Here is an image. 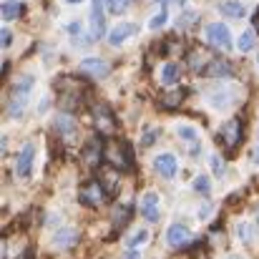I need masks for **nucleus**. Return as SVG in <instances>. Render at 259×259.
Here are the masks:
<instances>
[{"instance_id": "nucleus-1", "label": "nucleus", "mask_w": 259, "mask_h": 259, "mask_svg": "<svg viewBox=\"0 0 259 259\" xmlns=\"http://www.w3.org/2000/svg\"><path fill=\"white\" fill-rule=\"evenodd\" d=\"M103 159L111 169H131L134 166V154H131V146L123 141V144H111L106 146L103 151Z\"/></svg>"}, {"instance_id": "nucleus-2", "label": "nucleus", "mask_w": 259, "mask_h": 259, "mask_svg": "<svg viewBox=\"0 0 259 259\" xmlns=\"http://www.w3.org/2000/svg\"><path fill=\"white\" fill-rule=\"evenodd\" d=\"M206 38H209V43H211L214 48H219V51H229V48H232V33H229V28H227L224 23H211V25L206 28Z\"/></svg>"}, {"instance_id": "nucleus-3", "label": "nucleus", "mask_w": 259, "mask_h": 259, "mask_svg": "<svg viewBox=\"0 0 259 259\" xmlns=\"http://www.w3.org/2000/svg\"><path fill=\"white\" fill-rule=\"evenodd\" d=\"M33 159H35V146L33 144H25L15 159V176L18 179H28L33 171Z\"/></svg>"}, {"instance_id": "nucleus-4", "label": "nucleus", "mask_w": 259, "mask_h": 259, "mask_svg": "<svg viewBox=\"0 0 259 259\" xmlns=\"http://www.w3.org/2000/svg\"><path fill=\"white\" fill-rule=\"evenodd\" d=\"M242 134H244L242 118H232V121H227V123H224V128H222V139H224V144L229 146V151H234V149L239 146Z\"/></svg>"}, {"instance_id": "nucleus-5", "label": "nucleus", "mask_w": 259, "mask_h": 259, "mask_svg": "<svg viewBox=\"0 0 259 259\" xmlns=\"http://www.w3.org/2000/svg\"><path fill=\"white\" fill-rule=\"evenodd\" d=\"M78 196H81V204H83V206H91V209H93V206H98V204L106 199V191H103L101 181H88L86 186L81 189Z\"/></svg>"}, {"instance_id": "nucleus-6", "label": "nucleus", "mask_w": 259, "mask_h": 259, "mask_svg": "<svg viewBox=\"0 0 259 259\" xmlns=\"http://www.w3.org/2000/svg\"><path fill=\"white\" fill-rule=\"evenodd\" d=\"M103 25H106V15H103V0H93L91 5V38H103Z\"/></svg>"}, {"instance_id": "nucleus-7", "label": "nucleus", "mask_w": 259, "mask_h": 259, "mask_svg": "<svg viewBox=\"0 0 259 259\" xmlns=\"http://www.w3.org/2000/svg\"><path fill=\"white\" fill-rule=\"evenodd\" d=\"M154 169H156L159 176H164V179H174L176 171H179L176 156H174V154H159V156L154 159Z\"/></svg>"}, {"instance_id": "nucleus-8", "label": "nucleus", "mask_w": 259, "mask_h": 259, "mask_svg": "<svg viewBox=\"0 0 259 259\" xmlns=\"http://www.w3.org/2000/svg\"><path fill=\"white\" fill-rule=\"evenodd\" d=\"M141 214L146 222H159V194L156 191H146L141 196Z\"/></svg>"}, {"instance_id": "nucleus-9", "label": "nucleus", "mask_w": 259, "mask_h": 259, "mask_svg": "<svg viewBox=\"0 0 259 259\" xmlns=\"http://www.w3.org/2000/svg\"><path fill=\"white\" fill-rule=\"evenodd\" d=\"M189 239H191V234H189V229L184 224H171L169 232H166V242H169V247H174V249L186 247Z\"/></svg>"}, {"instance_id": "nucleus-10", "label": "nucleus", "mask_w": 259, "mask_h": 259, "mask_svg": "<svg viewBox=\"0 0 259 259\" xmlns=\"http://www.w3.org/2000/svg\"><path fill=\"white\" fill-rule=\"evenodd\" d=\"M76 242H78V232L71 229V227H63L53 234V247L56 249H71Z\"/></svg>"}, {"instance_id": "nucleus-11", "label": "nucleus", "mask_w": 259, "mask_h": 259, "mask_svg": "<svg viewBox=\"0 0 259 259\" xmlns=\"http://www.w3.org/2000/svg\"><path fill=\"white\" fill-rule=\"evenodd\" d=\"M131 35H136V25H134V23H121V25H116V28L108 33V43H111V46H121V43L128 40Z\"/></svg>"}, {"instance_id": "nucleus-12", "label": "nucleus", "mask_w": 259, "mask_h": 259, "mask_svg": "<svg viewBox=\"0 0 259 259\" xmlns=\"http://www.w3.org/2000/svg\"><path fill=\"white\" fill-rule=\"evenodd\" d=\"M81 71L96 76V78H103V76H108L111 68H108V63L101 61V58H83V61H81Z\"/></svg>"}, {"instance_id": "nucleus-13", "label": "nucleus", "mask_w": 259, "mask_h": 259, "mask_svg": "<svg viewBox=\"0 0 259 259\" xmlns=\"http://www.w3.org/2000/svg\"><path fill=\"white\" fill-rule=\"evenodd\" d=\"M96 123H98V128L101 131H106V134H111L113 128H116V118H113V113H111V108L108 106H96Z\"/></svg>"}, {"instance_id": "nucleus-14", "label": "nucleus", "mask_w": 259, "mask_h": 259, "mask_svg": "<svg viewBox=\"0 0 259 259\" xmlns=\"http://www.w3.org/2000/svg\"><path fill=\"white\" fill-rule=\"evenodd\" d=\"M219 13L227 15V18H244L247 5H244L242 0H222V3H219Z\"/></svg>"}, {"instance_id": "nucleus-15", "label": "nucleus", "mask_w": 259, "mask_h": 259, "mask_svg": "<svg viewBox=\"0 0 259 259\" xmlns=\"http://www.w3.org/2000/svg\"><path fill=\"white\" fill-rule=\"evenodd\" d=\"M25 103H28V93L10 91V98H8V113H10V116H20V113L25 111Z\"/></svg>"}, {"instance_id": "nucleus-16", "label": "nucleus", "mask_w": 259, "mask_h": 259, "mask_svg": "<svg viewBox=\"0 0 259 259\" xmlns=\"http://www.w3.org/2000/svg\"><path fill=\"white\" fill-rule=\"evenodd\" d=\"M229 73H232V63H227V61H222V58L211 61V63L204 68V76H209V78H222V76H229Z\"/></svg>"}, {"instance_id": "nucleus-17", "label": "nucleus", "mask_w": 259, "mask_h": 259, "mask_svg": "<svg viewBox=\"0 0 259 259\" xmlns=\"http://www.w3.org/2000/svg\"><path fill=\"white\" fill-rule=\"evenodd\" d=\"M108 166V164H106ZM101 186L106 191V196H113L118 191V174L113 169H103V176H101Z\"/></svg>"}, {"instance_id": "nucleus-18", "label": "nucleus", "mask_w": 259, "mask_h": 259, "mask_svg": "<svg viewBox=\"0 0 259 259\" xmlns=\"http://www.w3.org/2000/svg\"><path fill=\"white\" fill-rule=\"evenodd\" d=\"M3 20L5 23H13V20H18L20 15H23V3H18V0H8V3H3Z\"/></svg>"}, {"instance_id": "nucleus-19", "label": "nucleus", "mask_w": 259, "mask_h": 259, "mask_svg": "<svg viewBox=\"0 0 259 259\" xmlns=\"http://www.w3.org/2000/svg\"><path fill=\"white\" fill-rule=\"evenodd\" d=\"M176 134H179V139H184V141H189V144H191V154H196V151H199V149H196V146H199V131H196V128H191V126H184V123H181V126L176 128Z\"/></svg>"}, {"instance_id": "nucleus-20", "label": "nucleus", "mask_w": 259, "mask_h": 259, "mask_svg": "<svg viewBox=\"0 0 259 259\" xmlns=\"http://www.w3.org/2000/svg\"><path fill=\"white\" fill-rule=\"evenodd\" d=\"M56 128H58V134H63V136H73V131H76L73 116H71V113H61V116H56Z\"/></svg>"}, {"instance_id": "nucleus-21", "label": "nucleus", "mask_w": 259, "mask_h": 259, "mask_svg": "<svg viewBox=\"0 0 259 259\" xmlns=\"http://www.w3.org/2000/svg\"><path fill=\"white\" fill-rule=\"evenodd\" d=\"M103 151H106V149L101 146V141H98V139H93V141L86 146V154H83V156H86V161L91 164V166H96V164H98V159H103Z\"/></svg>"}, {"instance_id": "nucleus-22", "label": "nucleus", "mask_w": 259, "mask_h": 259, "mask_svg": "<svg viewBox=\"0 0 259 259\" xmlns=\"http://www.w3.org/2000/svg\"><path fill=\"white\" fill-rule=\"evenodd\" d=\"M179 81V66L176 63H164L161 68V83L164 86H174Z\"/></svg>"}, {"instance_id": "nucleus-23", "label": "nucleus", "mask_w": 259, "mask_h": 259, "mask_svg": "<svg viewBox=\"0 0 259 259\" xmlns=\"http://www.w3.org/2000/svg\"><path fill=\"white\" fill-rule=\"evenodd\" d=\"M254 46H257V35H254V30H244L242 35H239V51L242 53H249V51H254Z\"/></svg>"}, {"instance_id": "nucleus-24", "label": "nucleus", "mask_w": 259, "mask_h": 259, "mask_svg": "<svg viewBox=\"0 0 259 259\" xmlns=\"http://www.w3.org/2000/svg\"><path fill=\"white\" fill-rule=\"evenodd\" d=\"M237 237H239V242H252L254 237H257V232H254V227L252 224H247V222H242V224H237Z\"/></svg>"}, {"instance_id": "nucleus-25", "label": "nucleus", "mask_w": 259, "mask_h": 259, "mask_svg": "<svg viewBox=\"0 0 259 259\" xmlns=\"http://www.w3.org/2000/svg\"><path fill=\"white\" fill-rule=\"evenodd\" d=\"M166 20H169V8L164 5V8H161V10L149 20V28H151V30H159V28H164V25H166Z\"/></svg>"}, {"instance_id": "nucleus-26", "label": "nucleus", "mask_w": 259, "mask_h": 259, "mask_svg": "<svg viewBox=\"0 0 259 259\" xmlns=\"http://www.w3.org/2000/svg\"><path fill=\"white\" fill-rule=\"evenodd\" d=\"M146 242H149V232H146V229H139V232L126 242V247H128V249H139V247L146 244Z\"/></svg>"}, {"instance_id": "nucleus-27", "label": "nucleus", "mask_w": 259, "mask_h": 259, "mask_svg": "<svg viewBox=\"0 0 259 259\" xmlns=\"http://www.w3.org/2000/svg\"><path fill=\"white\" fill-rule=\"evenodd\" d=\"M128 217H131V206H118V209L113 211V224H116V227H123V224L128 222Z\"/></svg>"}, {"instance_id": "nucleus-28", "label": "nucleus", "mask_w": 259, "mask_h": 259, "mask_svg": "<svg viewBox=\"0 0 259 259\" xmlns=\"http://www.w3.org/2000/svg\"><path fill=\"white\" fill-rule=\"evenodd\" d=\"M159 139V128L156 126H146V131L141 134V146H151Z\"/></svg>"}, {"instance_id": "nucleus-29", "label": "nucleus", "mask_w": 259, "mask_h": 259, "mask_svg": "<svg viewBox=\"0 0 259 259\" xmlns=\"http://www.w3.org/2000/svg\"><path fill=\"white\" fill-rule=\"evenodd\" d=\"M194 191H199V194H209V191H211V181H209V176H196V179H194Z\"/></svg>"}, {"instance_id": "nucleus-30", "label": "nucleus", "mask_w": 259, "mask_h": 259, "mask_svg": "<svg viewBox=\"0 0 259 259\" xmlns=\"http://www.w3.org/2000/svg\"><path fill=\"white\" fill-rule=\"evenodd\" d=\"M106 5H108V13L121 15V13L128 8V0H106Z\"/></svg>"}, {"instance_id": "nucleus-31", "label": "nucleus", "mask_w": 259, "mask_h": 259, "mask_svg": "<svg viewBox=\"0 0 259 259\" xmlns=\"http://www.w3.org/2000/svg\"><path fill=\"white\" fill-rule=\"evenodd\" d=\"M181 96H184V93H181V91H176V93H171V96H164V101H161V103H164L166 108H176V106H179V101H181Z\"/></svg>"}, {"instance_id": "nucleus-32", "label": "nucleus", "mask_w": 259, "mask_h": 259, "mask_svg": "<svg viewBox=\"0 0 259 259\" xmlns=\"http://www.w3.org/2000/svg\"><path fill=\"white\" fill-rule=\"evenodd\" d=\"M211 169H214V174L222 179L224 176V166H222V156L219 154H211Z\"/></svg>"}, {"instance_id": "nucleus-33", "label": "nucleus", "mask_w": 259, "mask_h": 259, "mask_svg": "<svg viewBox=\"0 0 259 259\" xmlns=\"http://www.w3.org/2000/svg\"><path fill=\"white\" fill-rule=\"evenodd\" d=\"M0 43H3V48H10L13 35H10V30H8V28H3V30H0Z\"/></svg>"}, {"instance_id": "nucleus-34", "label": "nucleus", "mask_w": 259, "mask_h": 259, "mask_svg": "<svg viewBox=\"0 0 259 259\" xmlns=\"http://www.w3.org/2000/svg\"><path fill=\"white\" fill-rule=\"evenodd\" d=\"M191 20H196V13H186V15H181V18H179V28H189Z\"/></svg>"}, {"instance_id": "nucleus-35", "label": "nucleus", "mask_w": 259, "mask_h": 259, "mask_svg": "<svg viewBox=\"0 0 259 259\" xmlns=\"http://www.w3.org/2000/svg\"><path fill=\"white\" fill-rule=\"evenodd\" d=\"M209 214H211V204H201L199 206V219H206Z\"/></svg>"}, {"instance_id": "nucleus-36", "label": "nucleus", "mask_w": 259, "mask_h": 259, "mask_svg": "<svg viewBox=\"0 0 259 259\" xmlns=\"http://www.w3.org/2000/svg\"><path fill=\"white\" fill-rule=\"evenodd\" d=\"M48 111V98H40V106H38V113H46Z\"/></svg>"}, {"instance_id": "nucleus-37", "label": "nucleus", "mask_w": 259, "mask_h": 259, "mask_svg": "<svg viewBox=\"0 0 259 259\" xmlns=\"http://www.w3.org/2000/svg\"><path fill=\"white\" fill-rule=\"evenodd\" d=\"M254 164L259 166V144H257V149H254Z\"/></svg>"}, {"instance_id": "nucleus-38", "label": "nucleus", "mask_w": 259, "mask_h": 259, "mask_svg": "<svg viewBox=\"0 0 259 259\" xmlns=\"http://www.w3.org/2000/svg\"><path fill=\"white\" fill-rule=\"evenodd\" d=\"M254 25H257V30H259V10H257V15H254Z\"/></svg>"}, {"instance_id": "nucleus-39", "label": "nucleus", "mask_w": 259, "mask_h": 259, "mask_svg": "<svg viewBox=\"0 0 259 259\" xmlns=\"http://www.w3.org/2000/svg\"><path fill=\"white\" fill-rule=\"evenodd\" d=\"M126 259H139V257H136V254H134V252H131V254H126Z\"/></svg>"}, {"instance_id": "nucleus-40", "label": "nucleus", "mask_w": 259, "mask_h": 259, "mask_svg": "<svg viewBox=\"0 0 259 259\" xmlns=\"http://www.w3.org/2000/svg\"><path fill=\"white\" fill-rule=\"evenodd\" d=\"M66 3H71V5H76V3H81V0H66Z\"/></svg>"}, {"instance_id": "nucleus-41", "label": "nucleus", "mask_w": 259, "mask_h": 259, "mask_svg": "<svg viewBox=\"0 0 259 259\" xmlns=\"http://www.w3.org/2000/svg\"><path fill=\"white\" fill-rule=\"evenodd\" d=\"M257 66H259V53H257Z\"/></svg>"}, {"instance_id": "nucleus-42", "label": "nucleus", "mask_w": 259, "mask_h": 259, "mask_svg": "<svg viewBox=\"0 0 259 259\" xmlns=\"http://www.w3.org/2000/svg\"><path fill=\"white\" fill-rule=\"evenodd\" d=\"M257 219H259V209H257Z\"/></svg>"}, {"instance_id": "nucleus-43", "label": "nucleus", "mask_w": 259, "mask_h": 259, "mask_svg": "<svg viewBox=\"0 0 259 259\" xmlns=\"http://www.w3.org/2000/svg\"><path fill=\"white\" fill-rule=\"evenodd\" d=\"M232 259H237V257H232Z\"/></svg>"}]
</instances>
